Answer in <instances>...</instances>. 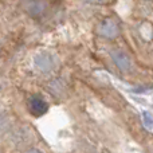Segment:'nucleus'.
<instances>
[{
	"label": "nucleus",
	"instance_id": "nucleus-6",
	"mask_svg": "<svg viewBox=\"0 0 153 153\" xmlns=\"http://www.w3.org/2000/svg\"><path fill=\"white\" fill-rule=\"evenodd\" d=\"M144 122H145V125H148V126H152L153 125V120L151 118V116H149L148 113H144Z\"/></svg>",
	"mask_w": 153,
	"mask_h": 153
},
{
	"label": "nucleus",
	"instance_id": "nucleus-2",
	"mask_svg": "<svg viewBox=\"0 0 153 153\" xmlns=\"http://www.w3.org/2000/svg\"><path fill=\"white\" fill-rule=\"evenodd\" d=\"M118 31H120L118 24H117L113 19H106L100 27L101 35H103V36H106V38H110V39L114 36H117V35H118Z\"/></svg>",
	"mask_w": 153,
	"mask_h": 153
},
{
	"label": "nucleus",
	"instance_id": "nucleus-8",
	"mask_svg": "<svg viewBox=\"0 0 153 153\" xmlns=\"http://www.w3.org/2000/svg\"><path fill=\"white\" fill-rule=\"evenodd\" d=\"M93 1H98V3H102L103 0H93Z\"/></svg>",
	"mask_w": 153,
	"mask_h": 153
},
{
	"label": "nucleus",
	"instance_id": "nucleus-4",
	"mask_svg": "<svg viewBox=\"0 0 153 153\" xmlns=\"http://www.w3.org/2000/svg\"><path fill=\"white\" fill-rule=\"evenodd\" d=\"M47 4L43 0H28L26 4V10L30 15L32 16H39L43 13V11L46 10Z\"/></svg>",
	"mask_w": 153,
	"mask_h": 153
},
{
	"label": "nucleus",
	"instance_id": "nucleus-7",
	"mask_svg": "<svg viewBox=\"0 0 153 153\" xmlns=\"http://www.w3.org/2000/svg\"><path fill=\"white\" fill-rule=\"evenodd\" d=\"M26 153H42L39 151V149H30L28 152H26Z\"/></svg>",
	"mask_w": 153,
	"mask_h": 153
},
{
	"label": "nucleus",
	"instance_id": "nucleus-1",
	"mask_svg": "<svg viewBox=\"0 0 153 153\" xmlns=\"http://www.w3.org/2000/svg\"><path fill=\"white\" fill-rule=\"evenodd\" d=\"M28 106H30V111L35 117L43 116L48 110V103L42 97H39V95H32L28 101Z\"/></svg>",
	"mask_w": 153,
	"mask_h": 153
},
{
	"label": "nucleus",
	"instance_id": "nucleus-5",
	"mask_svg": "<svg viewBox=\"0 0 153 153\" xmlns=\"http://www.w3.org/2000/svg\"><path fill=\"white\" fill-rule=\"evenodd\" d=\"M111 56H113V61L114 63L117 65V67H118L120 70H122V71H126V70L130 69V61L129 58H128V55H125L122 51H113L111 53Z\"/></svg>",
	"mask_w": 153,
	"mask_h": 153
},
{
	"label": "nucleus",
	"instance_id": "nucleus-3",
	"mask_svg": "<svg viewBox=\"0 0 153 153\" xmlns=\"http://www.w3.org/2000/svg\"><path fill=\"white\" fill-rule=\"evenodd\" d=\"M35 63H36V66L39 67L40 70H43V71H50L54 67L55 62L53 61V56L48 53H40L39 55H36V58H35Z\"/></svg>",
	"mask_w": 153,
	"mask_h": 153
}]
</instances>
